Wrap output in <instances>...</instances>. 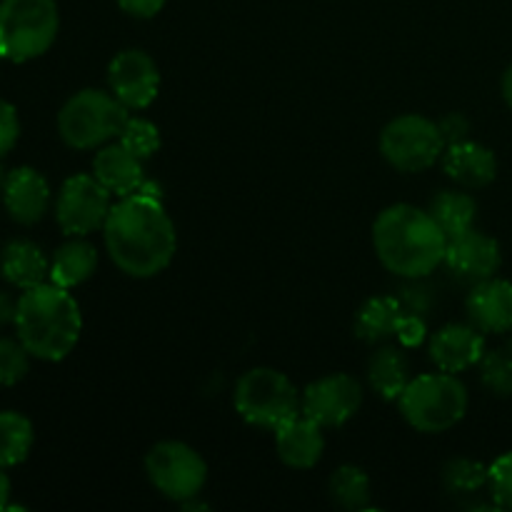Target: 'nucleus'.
<instances>
[{
	"label": "nucleus",
	"mask_w": 512,
	"mask_h": 512,
	"mask_svg": "<svg viewBox=\"0 0 512 512\" xmlns=\"http://www.w3.org/2000/svg\"><path fill=\"white\" fill-rule=\"evenodd\" d=\"M103 230L110 260L130 278H153L173 263L178 238L160 200L143 195L120 198L110 208Z\"/></svg>",
	"instance_id": "f257e3e1"
},
{
	"label": "nucleus",
	"mask_w": 512,
	"mask_h": 512,
	"mask_svg": "<svg viewBox=\"0 0 512 512\" xmlns=\"http://www.w3.org/2000/svg\"><path fill=\"white\" fill-rule=\"evenodd\" d=\"M373 245L380 263L400 278H428L445 260L448 235L428 210L398 203L385 208L373 225Z\"/></svg>",
	"instance_id": "f03ea898"
},
{
	"label": "nucleus",
	"mask_w": 512,
	"mask_h": 512,
	"mask_svg": "<svg viewBox=\"0 0 512 512\" xmlns=\"http://www.w3.org/2000/svg\"><path fill=\"white\" fill-rule=\"evenodd\" d=\"M15 328L18 340L33 358L58 363L78 345L83 318L68 288L43 283L20 295Z\"/></svg>",
	"instance_id": "7ed1b4c3"
},
{
	"label": "nucleus",
	"mask_w": 512,
	"mask_h": 512,
	"mask_svg": "<svg viewBox=\"0 0 512 512\" xmlns=\"http://www.w3.org/2000/svg\"><path fill=\"white\" fill-rule=\"evenodd\" d=\"M400 413L420 433H445L468 413V390L453 373L420 375L398 398Z\"/></svg>",
	"instance_id": "20e7f679"
},
{
	"label": "nucleus",
	"mask_w": 512,
	"mask_h": 512,
	"mask_svg": "<svg viewBox=\"0 0 512 512\" xmlns=\"http://www.w3.org/2000/svg\"><path fill=\"white\" fill-rule=\"evenodd\" d=\"M58 28L55 0H0V58L25 63L48 53Z\"/></svg>",
	"instance_id": "39448f33"
},
{
	"label": "nucleus",
	"mask_w": 512,
	"mask_h": 512,
	"mask_svg": "<svg viewBox=\"0 0 512 512\" xmlns=\"http://www.w3.org/2000/svg\"><path fill=\"white\" fill-rule=\"evenodd\" d=\"M128 123V108L103 90H80L58 115V133L65 145L75 150L100 148L118 138Z\"/></svg>",
	"instance_id": "423d86ee"
},
{
	"label": "nucleus",
	"mask_w": 512,
	"mask_h": 512,
	"mask_svg": "<svg viewBox=\"0 0 512 512\" xmlns=\"http://www.w3.org/2000/svg\"><path fill=\"white\" fill-rule=\"evenodd\" d=\"M235 410L258 428L278 430L303 410L295 385L273 368H253L235 385Z\"/></svg>",
	"instance_id": "0eeeda50"
},
{
	"label": "nucleus",
	"mask_w": 512,
	"mask_h": 512,
	"mask_svg": "<svg viewBox=\"0 0 512 512\" xmlns=\"http://www.w3.org/2000/svg\"><path fill=\"white\" fill-rule=\"evenodd\" d=\"M380 153L403 173H420L438 163L445 153L440 125L423 115H400L380 133Z\"/></svg>",
	"instance_id": "6e6552de"
},
{
	"label": "nucleus",
	"mask_w": 512,
	"mask_h": 512,
	"mask_svg": "<svg viewBox=\"0 0 512 512\" xmlns=\"http://www.w3.org/2000/svg\"><path fill=\"white\" fill-rule=\"evenodd\" d=\"M145 473L158 493L175 503H188L198 498L208 480V465L190 445L178 440H165L150 448L145 455Z\"/></svg>",
	"instance_id": "1a4fd4ad"
},
{
	"label": "nucleus",
	"mask_w": 512,
	"mask_h": 512,
	"mask_svg": "<svg viewBox=\"0 0 512 512\" xmlns=\"http://www.w3.org/2000/svg\"><path fill=\"white\" fill-rule=\"evenodd\" d=\"M110 190L95 175H73L63 183L55 205L58 225L63 233L83 238L103 228L110 213Z\"/></svg>",
	"instance_id": "9d476101"
},
{
	"label": "nucleus",
	"mask_w": 512,
	"mask_h": 512,
	"mask_svg": "<svg viewBox=\"0 0 512 512\" xmlns=\"http://www.w3.org/2000/svg\"><path fill=\"white\" fill-rule=\"evenodd\" d=\"M355 335L365 343H385L398 338L403 345H420L425 338V318L408 315L398 295L370 298L355 318Z\"/></svg>",
	"instance_id": "9b49d317"
},
{
	"label": "nucleus",
	"mask_w": 512,
	"mask_h": 512,
	"mask_svg": "<svg viewBox=\"0 0 512 512\" xmlns=\"http://www.w3.org/2000/svg\"><path fill=\"white\" fill-rule=\"evenodd\" d=\"M363 403V388L353 375L333 373L315 380L303 393V415L320 428H340L358 413Z\"/></svg>",
	"instance_id": "f8f14e48"
},
{
	"label": "nucleus",
	"mask_w": 512,
	"mask_h": 512,
	"mask_svg": "<svg viewBox=\"0 0 512 512\" xmlns=\"http://www.w3.org/2000/svg\"><path fill=\"white\" fill-rule=\"evenodd\" d=\"M108 83L115 98L128 110H143L158 98L160 73L143 50H123L108 65Z\"/></svg>",
	"instance_id": "ddd939ff"
},
{
	"label": "nucleus",
	"mask_w": 512,
	"mask_h": 512,
	"mask_svg": "<svg viewBox=\"0 0 512 512\" xmlns=\"http://www.w3.org/2000/svg\"><path fill=\"white\" fill-rule=\"evenodd\" d=\"M443 263L460 283L478 285L483 280L495 278L500 263H503V255H500L498 240L470 228L448 240Z\"/></svg>",
	"instance_id": "4468645a"
},
{
	"label": "nucleus",
	"mask_w": 512,
	"mask_h": 512,
	"mask_svg": "<svg viewBox=\"0 0 512 512\" xmlns=\"http://www.w3.org/2000/svg\"><path fill=\"white\" fill-rule=\"evenodd\" d=\"M485 353V338L473 323H450L430 338V360L443 373H463L480 363Z\"/></svg>",
	"instance_id": "2eb2a0df"
},
{
	"label": "nucleus",
	"mask_w": 512,
	"mask_h": 512,
	"mask_svg": "<svg viewBox=\"0 0 512 512\" xmlns=\"http://www.w3.org/2000/svg\"><path fill=\"white\" fill-rule=\"evenodd\" d=\"M468 318L480 333H510L512 330V283L500 278L473 285L468 295Z\"/></svg>",
	"instance_id": "dca6fc26"
},
{
	"label": "nucleus",
	"mask_w": 512,
	"mask_h": 512,
	"mask_svg": "<svg viewBox=\"0 0 512 512\" xmlns=\"http://www.w3.org/2000/svg\"><path fill=\"white\" fill-rule=\"evenodd\" d=\"M3 203L15 223H38L50 205L48 180L33 168H15L3 183Z\"/></svg>",
	"instance_id": "f3484780"
},
{
	"label": "nucleus",
	"mask_w": 512,
	"mask_h": 512,
	"mask_svg": "<svg viewBox=\"0 0 512 512\" xmlns=\"http://www.w3.org/2000/svg\"><path fill=\"white\" fill-rule=\"evenodd\" d=\"M275 445H278L280 460L288 468L308 470L323 458V428L315 420H310L308 415H303V418L295 415V418H290L288 423L275 430Z\"/></svg>",
	"instance_id": "a211bd4d"
},
{
	"label": "nucleus",
	"mask_w": 512,
	"mask_h": 512,
	"mask_svg": "<svg viewBox=\"0 0 512 512\" xmlns=\"http://www.w3.org/2000/svg\"><path fill=\"white\" fill-rule=\"evenodd\" d=\"M443 168L448 178H453L463 188H485L498 178L495 153L473 140L448 145L443 153Z\"/></svg>",
	"instance_id": "6ab92c4d"
},
{
	"label": "nucleus",
	"mask_w": 512,
	"mask_h": 512,
	"mask_svg": "<svg viewBox=\"0 0 512 512\" xmlns=\"http://www.w3.org/2000/svg\"><path fill=\"white\" fill-rule=\"evenodd\" d=\"M93 175L118 198L138 193L143 185V160L135 153H130L123 143L105 145L93 163Z\"/></svg>",
	"instance_id": "aec40b11"
},
{
	"label": "nucleus",
	"mask_w": 512,
	"mask_h": 512,
	"mask_svg": "<svg viewBox=\"0 0 512 512\" xmlns=\"http://www.w3.org/2000/svg\"><path fill=\"white\" fill-rule=\"evenodd\" d=\"M0 273L15 288L30 290L50 278V265L38 245L30 240H13L0 253Z\"/></svg>",
	"instance_id": "412c9836"
},
{
	"label": "nucleus",
	"mask_w": 512,
	"mask_h": 512,
	"mask_svg": "<svg viewBox=\"0 0 512 512\" xmlns=\"http://www.w3.org/2000/svg\"><path fill=\"white\" fill-rule=\"evenodd\" d=\"M98 268V253L85 240H70V243L60 245L50 263V283L60 285V288H75V285L85 283L90 275Z\"/></svg>",
	"instance_id": "4be33fe9"
},
{
	"label": "nucleus",
	"mask_w": 512,
	"mask_h": 512,
	"mask_svg": "<svg viewBox=\"0 0 512 512\" xmlns=\"http://www.w3.org/2000/svg\"><path fill=\"white\" fill-rule=\"evenodd\" d=\"M368 380L385 400H398L410 383V365L398 348L375 350L368 363Z\"/></svg>",
	"instance_id": "5701e85b"
},
{
	"label": "nucleus",
	"mask_w": 512,
	"mask_h": 512,
	"mask_svg": "<svg viewBox=\"0 0 512 512\" xmlns=\"http://www.w3.org/2000/svg\"><path fill=\"white\" fill-rule=\"evenodd\" d=\"M428 213L433 215L435 223L440 225V230H443L450 240L455 238V235L473 228L475 215H478V205H475L473 195L460 193V190H443V193L433 198Z\"/></svg>",
	"instance_id": "b1692460"
},
{
	"label": "nucleus",
	"mask_w": 512,
	"mask_h": 512,
	"mask_svg": "<svg viewBox=\"0 0 512 512\" xmlns=\"http://www.w3.org/2000/svg\"><path fill=\"white\" fill-rule=\"evenodd\" d=\"M33 448V425L25 415L5 410L0 413V465L13 468L28 458Z\"/></svg>",
	"instance_id": "393cba45"
},
{
	"label": "nucleus",
	"mask_w": 512,
	"mask_h": 512,
	"mask_svg": "<svg viewBox=\"0 0 512 512\" xmlns=\"http://www.w3.org/2000/svg\"><path fill=\"white\" fill-rule=\"evenodd\" d=\"M330 498L343 510H368L370 508V478L355 465H343L330 478Z\"/></svg>",
	"instance_id": "a878e982"
},
{
	"label": "nucleus",
	"mask_w": 512,
	"mask_h": 512,
	"mask_svg": "<svg viewBox=\"0 0 512 512\" xmlns=\"http://www.w3.org/2000/svg\"><path fill=\"white\" fill-rule=\"evenodd\" d=\"M443 483L453 495H473L490 485V468L478 460L455 458L443 468Z\"/></svg>",
	"instance_id": "bb28decb"
},
{
	"label": "nucleus",
	"mask_w": 512,
	"mask_h": 512,
	"mask_svg": "<svg viewBox=\"0 0 512 512\" xmlns=\"http://www.w3.org/2000/svg\"><path fill=\"white\" fill-rule=\"evenodd\" d=\"M480 380L498 398H512V353L508 348L485 350L478 363Z\"/></svg>",
	"instance_id": "cd10ccee"
},
{
	"label": "nucleus",
	"mask_w": 512,
	"mask_h": 512,
	"mask_svg": "<svg viewBox=\"0 0 512 512\" xmlns=\"http://www.w3.org/2000/svg\"><path fill=\"white\" fill-rule=\"evenodd\" d=\"M120 143L130 150V153L138 155L140 160H148L150 155L158 153L160 148V130L155 128L150 120L143 118H128L125 128L120 130Z\"/></svg>",
	"instance_id": "c85d7f7f"
},
{
	"label": "nucleus",
	"mask_w": 512,
	"mask_h": 512,
	"mask_svg": "<svg viewBox=\"0 0 512 512\" xmlns=\"http://www.w3.org/2000/svg\"><path fill=\"white\" fill-rule=\"evenodd\" d=\"M28 355L20 340L0 338V385H15L28 375Z\"/></svg>",
	"instance_id": "c756f323"
},
{
	"label": "nucleus",
	"mask_w": 512,
	"mask_h": 512,
	"mask_svg": "<svg viewBox=\"0 0 512 512\" xmlns=\"http://www.w3.org/2000/svg\"><path fill=\"white\" fill-rule=\"evenodd\" d=\"M398 300L408 315L428 318L430 310L435 308V288L425 283V278H408V283L400 288Z\"/></svg>",
	"instance_id": "7c9ffc66"
},
{
	"label": "nucleus",
	"mask_w": 512,
	"mask_h": 512,
	"mask_svg": "<svg viewBox=\"0 0 512 512\" xmlns=\"http://www.w3.org/2000/svg\"><path fill=\"white\" fill-rule=\"evenodd\" d=\"M490 493L498 508L512 510V453L490 465Z\"/></svg>",
	"instance_id": "2f4dec72"
},
{
	"label": "nucleus",
	"mask_w": 512,
	"mask_h": 512,
	"mask_svg": "<svg viewBox=\"0 0 512 512\" xmlns=\"http://www.w3.org/2000/svg\"><path fill=\"white\" fill-rule=\"evenodd\" d=\"M18 135H20L18 113H15L13 105L0 100V158L13 150V145L18 143Z\"/></svg>",
	"instance_id": "473e14b6"
},
{
	"label": "nucleus",
	"mask_w": 512,
	"mask_h": 512,
	"mask_svg": "<svg viewBox=\"0 0 512 512\" xmlns=\"http://www.w3.org/2000/svg\"><path fill=\"white\" fill-rule=\"evenodd\" d=\"M438 125H440V133H443L445 148H448V145H455V143H463V140H468L470 120L465 118L463 113L445 115V118L440 120Z\"/></svg>",
	"instance_id": "72a5a7b5"
},
{
	"label": "nucleus",
	"mask_w": 512,
	"mask_h": 512,
	"mask_svg": "<svg viewBox=\"0 0 512 512\" xmlns=\"http://www.w3.org/2000/svg\"><path fill=\"white\" fill-rule=\"evenodd\" d=\"M118 5L133 18H153L163 10L165 0H118Z\"/></svg>",
	"instance_id": "f704fd0d"
},
{
	"label": "nucleus",
	"mask_w": 512,
	"mask_h": 512,
	"mask_svg": "<svg viewBox=\"0 0 512 512\" xmlns=\"http://www.w3.org/2000/svg\"><path fill=\"white\" fill-rule=\"evenodd\" d=\"M15 315H18V303L10 295L0 293V328L8 323H15Z\"/></svg>",
	"instance_id": "c9c22d12"
},
{
	"label": "nucleus",
	"mask_w": 512,
	"mask_h": 512,
	"mask_svg": "<svg viewBox=\"0 0 512 512\" xmlns=\"http://www.w3.org/2000/svg\"><path fill=\"white\" fill-rule=\"evenodd\" d=\"M135 195H143V198L160 200V203H163V190H160V185L153 183V180H143V185H140Z\"/></svg>",
	"instance_id": "e433bc0d"
},
{
	"label": "nucleus",
	"mask_w": 512,
	"mask_h": 512,
	"mask_svg": "<svg viewBox=\"0 0 512 512\" xmlns=\"http://www.w3.org/2000/svg\"><path fill=\"white\" fill-rule=\"evenodd\" d=\"M8 498H10V480L8 475L3 473V465H0V510L8 508Z\"/></svg>",
	"instance_id": "4c0bfd02"
},
{
	"label": "nucleus",
	"mask_w": 512,
	"mask_h": 512,
	"mask_svg": "<svg viewBox=\"0 0 512 512\" xmlns=\"http://www.w3.org/2000/svg\"><path fill=\"white\" fill-rule=\"evenodd\" d=\"M503 98H505V103L512 108V65L505 70V75H503Z\"/></svg>",
	"instance_id": "58836bf2"
}]
</instances>
